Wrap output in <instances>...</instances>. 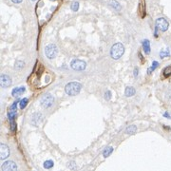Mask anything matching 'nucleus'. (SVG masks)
<instances>
[{"label":"nucleus","instance_id":"f257e3e1","mask_svg":"<svg viewBox=\"0 0 171 171\" xmlns=\"http://www.w3.org/2000/svg\"><path fill=\"white\" fill-rule=\"evenodd\" d=\"M63 0H39L35 7V13L40 25H44L54 14Z\"/></svg>","mask_w":171,"mask_h":171},{"label":"nucleus","instance_id":"f03ea898","mask_svg":"<svg viewBox=\"0 0 171 171\" xmlns=\"http://www.w3.org/2000/svg\"><path fill=\"white\" fill-rule=\"evenodd\" d=\"M82 86L78 82H70L66 85L65 87V91L69 96H75L81 91Z\"/></svg>","mask_w":171,"mask_h":171},{"label":"nucleus","instance_id":"7ed1b4c3","mask_svg":"<svg viewBox=\"0 0 171 171\" xmlns=\"http://www.w3.org/2000/svg\"><path fill=\"white\" fill-rule=\"evenodd\" d=\"M125 53V47L122 43H116L112 46L110 50V55L111 57L118 60L119 58H121L123 56V54Z\"/></svg>","mask_w":171,"mask_h":171},{"label":"nucleus","instance_id":"20e7f679","mask_svg":"<svg viewBox=\"0 0 171 171\" xmlns=\"http://www.w3.org/2000/svg\"><path fill=\"white\" fill-rule=\"evenodd\" d=\"M58 53V49L56 45L54 44H50L45 48V55L47 56L49 59H53L55 58Z\"/></svg>","mask_w":171,"mask_h":171},{"label":"nucleus","instance_id":"39448f33","mask_svg":"<svg viewBox=\"0 0 171 171\" xmlns=\"http://www.w3.org/2000/svg\"><path fill=\"white\" fill-rule=\"evenodd\" d=\"M70 67L74 70L80 71V70H84L85 68H86V67H87V64H86V62L79 60V59H74V60L71 61Z\"/></svg>","mask_w":171,"mask_h":171},{"label":"nucleus","instance_id":"423d86ee","mask_svg":"<svg viewBox=\"0 0 171 171\" xmlns=\"http://www.w3.org/2000/svg\"><path fill=\"white\" fill-rule=\"evenodd\" d=\"M54 103V97L51 94H46L44 97L41 99V105L44 108H49L53 105Z\"/></svg>","mask_w":171,"mask_h":171},{"label":"nucleus","instance_id":"0eeeda50","mask_svg":"<svg viewBox=\"0 0 171 171\" xmlns=\"http://www.w3.org/2000/svg\"><path fill=\"white\" fill-rule=\"evenodd\" d=\"M168 27L169 24L166 21V19L160 17L156 20V28H158V30H160L161 32H166L168 30Z\"/></svg>","mask_w":171,"mask_h":171},{"label":"nucleus","instance_id":"6e6552de","mask_svg":"<svg viewBox=\"0 0 171 171\" xmlns=\"http://www.w3.org/2000/svg\"><path fill=\"white\" fill-rule=\"evenodd\" d=\"M1 169H2V171H15L17 170V166L13 161H8V162H5L3 163Z\"/></svg>","mask_w":171,"mask_h":171},{"label":"nucleus","instance_id":"1a4fd4ad","mask_svg":"<svg viewBox=\"0 0 171 171\" xmlns=\"http://www.w3.org/2000/svg\"><path fill=\"white\" fill-rule=\"evenodd\" d=\"M1 87L6 89V87H9L11 85V78L9 75H6V74H2L1 75Z\"/></svg>","mask_w":171,"mask_h":171},{"label":"nucleus","instance_id":"9d476101","mask_svg":"<svg viewBox=\"0 0 171 171\" xmlns=\"http://www.w3.org/2000/svg\"><path fill=\"white\" fill-rule=\"evenodd\" d=\"M138 13L141 18H144L145 16V0H139V4H138Z\"/></svg>","mask_w":171,"mask_h":171},{"label":"nucleus","instance_id":"9b49d317","mask_svg":"<svg viewBox=\"0 0 171 171\" xmlns=\"http://www.w3.org/2000/svg\"><path fill=\"white\" fill-rule=\"evenodd\" d=\"M0 155H1L2 160H5L6 158H8L10 156V148H9L8 145H4V144L0 145Z\"/></svg>","mask_w":171,"mask_h":171},{"label":"nucleus","instance_id":"f8f14e48","mask_svg":"<svg viewBox=\"0 0 171 171\" xmlns=\"http://www.w3.org/2000/svg\"><path fill=\"white\" fill-rule=\"evenodd\" d=\"M43 120V115L41 113H35L33 114V116H32V124L34 125V126H37L38 124H40L41 122H42Z\"/></svg>","mask_w":171,"mask_h":171},{"label":"nucleus","instance_id":"ddd939ff","mask_svg":"<svg viewBox=\"0 0 171 171\" xmlns=\"http://www.w3.org/2000/svg\"><path fill=\"white\" fill-rule=\"evenodd\" d=\"M25 91H26V89H25L24 87H15V89H13V90L11 94H13V96H19V95L23 94Z\"/></svg>","mask_w":171,"mask_h":171},{"label":"nucleus","instance_id":"4468645a","mask_svg":"<svg viewBox=\"0 0 171 171\" xmlns=\"http://www.w3.org/2000/svg\"><path fill=\"white\" fill-rule=\"evenodd\" d=\"M143 49L145 54H149L150 53V42L149 40L145 39L143 41Z\"/></svg>","mask_w":171,"mask_h":171},{"label":"nucleus","instance_id":"2eb2a0df","mask_svg":"<svg viewBox=\"0 0 171 171\" xmlns=\"http://www.w3.org/2000/svg\"><path fill=\"white\" fill-rule=\"evenodd\" d=\"M135 92H136V90L133 87H126L125 94H126V97H130V96H133L135 94Z\"/></svg>","mask_w":171,"mask_h":171},{"label":"nucleus","instance_id":"dca6fc26","mask_svg":"<svg viewBox=\"0 0 171 171\" xmlns=\"http://www.w3.org/2000/svg\"><path fill=\"white\" fill-rule=\"evenodd\" d=\"M136 131H137V127L134 125H131V126H127V128L126 129V133H128V134H134Z\"/></svg>","mask_w":171,"mask_h":171},{"label":"nucleus","instance_id":"f3484780","mask_svg":"<svg viewBox=\"0 0 171 171\" xmlns=\"http://www.w3.org/2000/svg\"><path fill=\"white\" fill-rule=\"evenodd\" d=\"M112 152H113V148H112V146H108V148H107L105 150H104L103 155H104L105 158H107V157H108V156L110 155Z\"/></svg>","mask_w":171,"mask_h":171},{"label":"nucleus","instance_id":"a211bd4d","mask_svg":"<svg viewBox=\"0 0 171 171\" xmlns=\"http://www.w3.org/2000/svg\"><path fill=\"white\" fill-rule=\"evenodd\" d=\"M163 76L164 77L171 76V65L168 67H166V68L163 69Z\"/></svg>","mask_w":171,"mask_h":171},{"label":"nucleus","instance_id":"6ab92c4d","mask_svg":"<svg viewBox=\"0 0 171 171\" xmlns=\"http://www.w3.org/2000/svg\"><path fill=\"white\" fill-rule=\"evenodd\" d=\"M52 166H53V162L51 160H48L44 163V168H46V169H50V168H51Z\"/></svg>","mask_w":171,"mask_h":171},{"label":"nucleus","instance_id":"aec40b11","mask_svg":"<svg viewBox=\"0 0 171 171\" xmlns=\"http://www.w3.org/2000/svg\"><path fill=\"white\" fill-rule=\"evenodd\" d=\"M158 65H159V63L157 62V61H154L152 63V66H151V68H148V74H150L151 72H152L153 70H155L156 69V68L158 67Z\"/></svg>","mask_w":171,"mask_h":171},{"label":"nucleus","instance_id":"412c9836","mask_svg":"<svg viewBox=\"0 0 171 171\" xmlns=\"http://www.w3.org/2000/svg\"><path fill=\"white\" fill-rule=\"evenodd\" d=\"M111 6H112V7H113L114 9H115L116 11H120V10H121V5H120V4H119L118 2H117V1H111Z\"/></svg>","mask_w":171,"mask_h":171},{"label":"nucleus","instance_id":"4be33fe9","mask_svg":"<svg viewBox=\"0 0 171 171\" xmlns=\"http://www.w3.org/2000/svg\"><path fill=\"white\" fill-rule=\"evenodd\" d=\"M169 56V50L166 49V50H162L160 52V57L161 58H164V57H168Z\"/></svg>","mask_w":171,"mask_h":171},{"label":"nucleus","instance_id":"5701e85b","mask_svg":"<svg viewBox=\"0 0 171 171\" xmlns=\"http://www.w3.org/2000/svg\"><path fill=\"white\" fill-rule=\"evenodd\" d=\"M27 105H28V99L27 98H24L20 101V108L21 109H24L27 107Z\"/></svg>","mask_w":171,"mask_h":171},{"label":"nucleus","instance_id":"b1692460","mask_svg":"<svg viewBox=\"0 0 171 171\" xmlns=\"http://www.w3.org/2000/svg\"><path fill=\"white\" fill-rule=\"evenodd\" d=\"M70 9L72 10L73 11H78V9H79V3L78 2H72V4H71L70 6Z\"/></svg>","mask_w":171,"mask_h":171},{"label":"nucleus","instance_id":"393cba45","mask_svg":"<svg viewBox=\"0 0 171 171\" xmlns=\"http://www.w3.org/2000/svg\"><path fill=\"white\" fill-rule=\"evenodd\" d=\"M24 62L23 61H16L15 63V68L16 69H21V68H24Z\"/></svg>","mask_w":171,"mask_h":171},{"label":"nucleus","instance_id":"a878e982","mask_svg":"<svg viewBox=\"0 0 171 171\" xmlns=\"http://www.w3.org/2000/svg\"><path fill=\"white\" fill-rule=\"evenodd\" d=\"M8 117H9V119H10V121H13V120H14V118L16 117V112L15 111H9Z\"/></svg>","mask_w":171,"mask_h":171},{"label":"nucleus","instance_id":"bb28decb","mask_svg":"<svg viewBox=\"0 0 171 171\" xmlns=\"http://www.w3.org/2000/svg\"><path fill=\"white\" fill-rule=\"evenodd\" d=\"M17 103L18 101H15V102H13V104L11 105V108H10V111H15L17 110Z\"/></svg>","mask_w":171,"mask_h":171},{"label":"nucleus","instance_id":"cd10ccee","mask_svg":"<svg viewBox=\"0 0 171 171\" xmlns=\"http://www.w3.org/2000/svg\"><path fill=\"white\" fill-rule=\"evenodd\" d=\"M111 98V92L109 91V90H108V91L105 92V99L107 101H109Z\"/></svg>","mask_w":171,"mask_h":171},{"label":"nucleus","instance_id":"c85d7f7f","mask_svg":"<svg viewBox=\"0 0 171 171\" xmlns=\"http://www.w3.org/2000/svg\"><path fill=\"white\" fill-rule=\"evenodd\" d=\"M10 122H11V130L13 132H14V131H15V129H16L15 122H14V120H13V121H10Z\"/></svg>","mask_w":171,"mask_h":171},{"label":"nucleus","instance_id":"c756f323","mask_svg":"<svg viewBox=\"0 0 171 171\" xmlns=\"http://www.w3.org/2000/svg\"><path fill=\"white\" fill-rule=\"evenodd\" d=\"M68 167H70V168H73L74 166H75V163H74V162H70V163H68Z\"/></svg>","mask_w":171,"mask_h":171},{"label":"nucleus","instance_id":"7c9ffc66","mask_svg":"<svg viewBox=\"0 0 171 171\" xmlns=\"http://www.w3.org/2000/svg\"><path fill=\"white\" fill-rule=\"evenodd\" d=\"M163 116H164V117H166V118L171 119V116L168 114V112H164V113H163Z\"/></svg>","mask_w":171,"mask_h":171},{"label":"nucleus","instance_id":"2f4dec72","mask_svg":"<svg viewBox=\"0 0 171 171\" xmlns=\"http://www.w3.org/2000/svg\"><path fill=\"white\" fill-rule=\"evenodd\" d=\"M137 75H138V68H135V69H134V76L137 77Z\"/></svg>","mask_w":171,"mask_h":171},{"label":"nucleus","instance_id":"473e14b6","mask_svg":"<svg viewBox=\"0 0 171 171\" xmlns=\"http://www.w3.org/2000/svg\"><path fill=\"white\" fill-rule=\"evenodd\" d=\"M13 3H21L22 2V0H11Z\"/></svg>","mask_w":171,"mask_h":171}]
</instances>
